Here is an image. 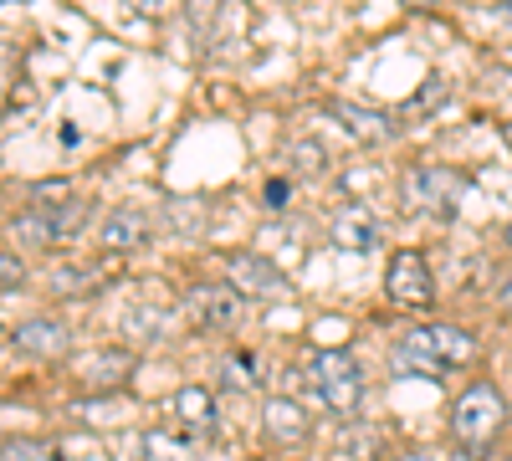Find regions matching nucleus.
I'll use <instances>...</instances> for the list:
<instances>
[{"label":"nucleus","instance_id":"nucleus-1","mask_svg":"<svg viewBox=\"0 0 512 461\" xmlns=\"http://www.w3.org/2000/svg\"><path fill=\"white\" fill-rule=\"evenodd\" d=\"M297 385H308V395L328 410V415H359L364 400V369L344 354V349H318L308 359V369H297Z\"/></svg>","mask_w":512,"mask_h":461},{"label":"nucleus","instance_id":"nucleus-2","mask_svg":"<svg viewBox=\"0 0 512 461\" xmlns=\"http://www.w3.org/2000/svg\"><path fill=\"white\" fill-rule=\"evenodd\" d=\"M400 200L415 216L451 221L461 205L472 200V185H466V175L446 170V164H415V170H405V180H400Z\"/></svg>","mask_w":512,"mask_h":461},{"label":"nucleus","instance_id":"nucleus-3","mask_svg":"<svg viewBox=\"0 0 512 461\" xmlns=\"http://www.w3.org/2000/svg\"><path fill=\"white\" fill-rule=\"evenodd\" d=\"M472 354H477V339L472 333H461V328H451V323H420L410 339L400 344V369L405 374H415V369H461V364H472Z\"/></svg>","mask_w":512,"mask_h":461},{"label":"nucleus","instance_id":"nucleus-4","mask_svg":"<svg viewBox=\"0 0 512 461\" xmlns=\"http://www.w3.org/2000/svg\"><path fill=\"white\" fill-rule=\"evenodd\" d=\"M502 421H507L502 390H497V385H487V380L466 385V390H461V400L451 405V431H456V441H461L466 451H482V446L502 431Z\"/></svg>","mask_w":512,"mask_h":461},{"label":"nucleus","instance_id":"nucleus-5","mask_svg":"<svg viewBox=\"0 0 512 461\" xmlns=\"http://www.w3.org/2000/svg\"><path fill=\"white\" fill-rule=\"evenodd\" d=\"M82 221H88V200H36L26 216L11 221V236L16 241H31V246H57L62 236H72Z\"/></svg>","mask_w":512,"mask_h":461},{"label":"nucleus","instance_id":"nucleus-6","mask_svg":"<svg viewBox=\"0 0 512 461\" xmlns=\"http://www.w3.org/2000/svg\"><path fill=\"white\" fill-rule=\"evenodd\" d=\"M185 313L195 318V328H236L241 323V292L231 282H200L185 292Z\"/></svg>","mask_w":512,"mask_h":461},{"label":"nucleus","instance_id":"nucleus-7","mask_svg":"<svg viewBox=\"0 0 512 461\" xmlns=\"http://www.w3.org/2000/svg\"><path fill=\"white\" fill-rule=\"evenodd\" d=\"M384 287H390V298H395L400 308H431V298H436L431 267H425L420 251H395V257H390V277H384Z\"/></svg>","mask_w":512,"mask_h":461},{"label":"nucleus","instance_id":"nucleus-8","mask_svg":"<svg viewBox=\"0 0 512 461\" xmlns=\"http://www.w3.org/2000/svg\"><path fill=\"white\" fill-rule=\"evenodd\" d=\"M226 282L236 292H246V298H277L282 292V272L256 257V251H236V257H226Z\"/></svg>","mask_w":512,"mask_h":461},{"label":"nucleus","instance_id":"nucleus-9","mask_svg":"<svg viewBox=\"0 0 512 461\" xmlns=\"http://www.w3.org/2000/svg\"><path fill=\"white\" fill-rule=\"evenodd\" d=\"M262 431H267V441H272V446H308L313 421H308V410L297 405V400L277 395V400H267V405H262Z\"/></svg>","mask_w":512,"mask_h":461},{"label":"nucleus","instance_id":"nucleus-10","mask_svg":"<svg viewBox=\"0 0 512 461\" xmlns=\"http://www.w3.org/2000/svg\"><path fill=\"white\" fill-rule=\"evenodd\" d=\"M11 344H16L21 354H36V359H62V354L72 349V333H67V323H57V318H31V323H21V328L11 333Z\"/></svg>","mask_w":512,"mask_h":461},{"label":"nucleus","instance_id":"nucleus-11","mask_svg":"<svg viewBox=\"0 0 512 461\" xmlns=\"http://www.w3.org/2000/svg\"><path fill=\"white\" fill-rule=\"evenodd\" d=\"M149 231H154V221H149L144 205H118V211H108V216H103L98 241H103L108 251H128V246H144V241H149Z\"/></svg>","mask_w":512,"mask_h":461},{"label":"nucleus","instance_id":"nucleus-12","mask_svg":"<svg viewBox=\"0 0 512 461\" xmlns=\"http://www.w3.org/2000/svg\"><path fill=\"white\" fill-rule=\"evenodd\" d=\"M333 241L344 251H374L379 246V216L369 211V205H344V211L333 216Z\"/></svg>","mask_w":512,"mask_h":461},{"label":"nucleus","instance_id":"nucleus-13","mask_svg":"<svg viewBox=\"0 0 512 461\" xmlns=\"http://www.w3.org/2000/svg\"><path fill=\"white\" fill-rule=\"evenodd\" d=\"M169 415L180 421L185 436H210L216 431V400H210L200 385H185L175 400H169Z\"/></svg>","mask_w":512,"mask_h":461},{"label":"nucleus","instance_id":"nucleus-14","mask_svg":"<svg viewBox=\"0 0 512 461\" xmlns=\"http://www.w3.org/2000/svg\"><path fill=\"white\" fill-rule=\"evenodd\" d=\"M333 118L344 123V134H349L354 144H369V149L395 134V118H384V113H374V108H359V103H338Z\"/></svg>","mask_w":512,"mask_h":461},{"label":"nucleus","instance_id":"nucleus-15","mask_svg":"<svg viewBox=\"0 0 512 461\" xmlns=\"http://www.w3.org/2000/svg\"><path fill=\"white\" fill-rule=\"evenodd\" d=\"M128 374H134V359H128L123 349H108V354H93L88 364H82V380L88 385H123Z\"/></svg>","mask_w":512,"mask_h":461},{"label":"nucleus","instance_id":"nucleus-16","mask_svg":"<svg viewBox=\"0 0 512 461\" xmlns=\"http://www.w3.org/2000/svg\"><path fill=\"white\" fill-rule=\"evenodd\" d=\"M103 277L93 272V267H57L52 272V292L57 298H82V292H93Z\"/></svg>","mask_w":512,"mask_h":461},{"label":"nucleus","instance_id":"nucleus-17","mask_svg":"<svg viewBox=\"0 0 512 461\" xmlns=\"http://www.w3.org/2000/svg\"><path fill=\"white\" fill-rule=\"evenodd\" d=\"M139 461H195V456H190L185 441L164 436V431H149V436L139 441Z\"/></svg>","mask_w":512,"mask_h":461},{"label":"nucleus","instance_id":"nucleus-18","mask_svg":"<svg viewBox=\"0 0 512 461\" xmlns=\"http://www.w3.org/2000/svg\"><path fill=\"white\" fill-rule=\"evenodd\" d=\"M0 461H67V456L52 451V446H41V441H6V456Z\"/></svg>","mask_w":512,"mask_h":461},{"label":"nucleus","instance_id":"nucleus-19","mask_svg":"<svg viewBox=\"0 0 512 461\" xmlns=\"http://www.w3.org/2000/svg\"><path fill=\"white\" fill-rule=\"evenodd\" d=\"M251 364H256L251 354H236V359H226L221 380H226L231 390H251V385H256V369H251Z\"/></svg>","mask_w":512,"mask_h":461},{"label":"nucleus","instance_id":"nucleus-20","mask_svg":"<svg viewBox=\"0 0 512 461\" xmlns=\"http://www.w3.org/2000/svg\"><path fill=\"white\" fill-rule=\"evenodd\" d=\"M287 154H292V170H297V175H323V149H318L313 139H308V144H292Z\"/></svg>","mask_w":512,"mask_h":461},{"label":"nucleus","instance_id":"nucleus-21","mask_svg":"<svg viewBox=\"0 0 512 461\" xmlns=\"http://www.w3.org/2000/svg\"><path fill=\"white\" fill-rule=\"evenodd\" d=\"M0 277H6V292H21V287H26V267L16 262V251H6V257H0Z\"/></svg>","mask_w":512,"mask_h":461},{"label":"nucleus","instance_id":"nucleus-22","mask_svg":"<svg viewBox=\"0 0 512 461\" xmlns=\"http://www.w3.org/2000/svg\"><path fill=\"white\" fill-rule=\"evenodd\" d=\"M262 205H267V211H282V205H287V180H272L262 190Z\"/></svg>","mask_w":512,"mask_h":461},{"label":"nucleus","instance_id":"nucleus-23","mask_svg":"<svg viewBox=\"0 0 512 461\" xmlns=\"http://www.w3.org/2000/svg\"><path fill=\"white\" fill-rule=\"evenodd\" d=\"M395 461H441V456L425 451V446H415V451H405V456H395Z\"/></svg>","mask_w":512,"mask_h":461},{"label":"nucleus","instance_id":"nucleus-24","mask_svg":"<svg viewBox=\"0 0 512 461\" xmlns=\"http://www.w3.org/2000/svg\"><path fill=\"white\" fill-rule=\"evenodd\" d=\"M128 6H134V11H149V16H154V11H164V6H169V0H128Z\"/></svg>","mask_w":512,"mask_h":461},{"label":"nucleus","instance_id":"nucleus-25","mask_svg":"<svg viewBox=\"0 0 512 461\" xmlns=\"http://www.w3.org/2000/svg\"><path fill=\"white\" fill-rule=\"evenodd\" d=\"M502 308H512V272L502 277Z\"/></svg>","mask_w":512,"mask_h":461},{"label":"nucleus","instance_id":"nucleus-26","mask_svg":"<svg viewBox=\"0 0 512 461\" xmlns=\"http://www.w3.org/2000/svg\"><path fill=\"white\" fill-rule=\"evenodd\" d=\"M405 6H410V11H425V6H431V0H405Z\"/></svg>","mask_w":512,"mask_h":461},{"label":"nucleus","instance_id":"nucleus-27","mask_svg":"<svg viewBox=\"0 0 512 461\" xmlns=\"http://www.w3.org/2000/svg\"><path fill=\"white\" fill-rule=\"evenodd\" d=\"M507 246H512V221H507Z\"/></svg>","mask_w":512,"mask_h":461}]
</instances>
